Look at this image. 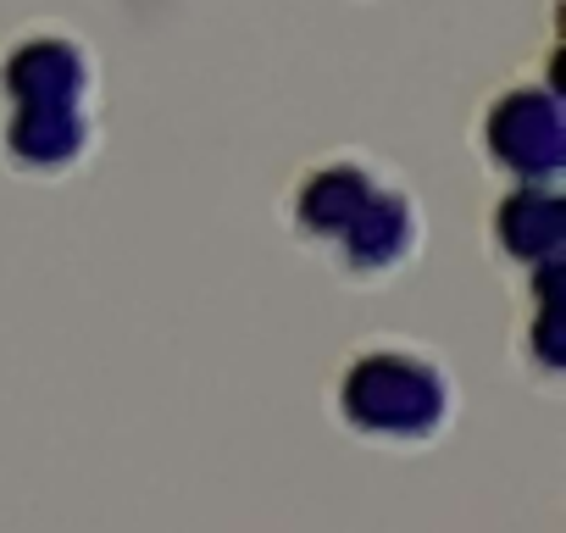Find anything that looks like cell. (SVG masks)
<instances>
[{
  "label": "cell",
  "mask_w": 566,
  "mask_h": 533,
  "mask_svg": "<svg viewBox=\"0 0 566 533\" xmlns=\"http://www.w3.org/2000/svg\"><path fill=\"white\" fill-rule=\"evenodd\" d=\"M101 150V56L90 34L40 18L0 45V167L62 184Z\"/></svg>",
  "instance_id": "2"
},
{
  "label": "cell",
  "mask_w": 566,
  "mask_h": 533,
  "mask_svg": "<svg viewBox=\"0 0 566 533\" xmlns=\"http://www.w3.org/2000/svg\"><path fill=\"white\" fill-rule=\"evenodd\" d=\"M489 255L516 279L555 273L560 261V189L555 184H505L489 211Z\"/></svg>",
  "instance_id": "5"
},
{
  "label": "cell",
  "mask_w": 566,
  "mask_h": 533,
  "mask_svg": "<svg viewBox=\"0 0 566 533\" xmlns=\"http://www.w3.org/2000/svg\"><path fill=\"white\" fill-rule=\"evenodd\" d=\"M472 150L505 184H555L566 150V117L555 79H505L472 117Z\"/></svg>",
  "instance_id": "4"
},
{
  "label": "cell",
  "mask_w": 566,
  "mask_h": 533,
  "mask_svg": "<svg viewBox=\"0 0 566 533\" xmlns=\"http://www.w3.org/2000/svg\"><path fill=\"white\" fill-rule=\"evenodd\" d=\"M277 222L290 244L323 261L345 290H384L406 279L428 244L422 195L367 145H328L306 156L277 195Z\"/></svg>",
  "instance_id": "1"
},
{
  "label": "cell",
  "mask_w": 566,
  "mask_h": 533,
  "mask_svg": "<svg viewBox=\"0 0 566 533\" xmlns=\"http://www.w3.org/2000/svg\"><path fill=\"white\" fill-rule=\"evenodd\" d=\"M328 417L367 450L417 456L444 445L461 417V378L450 356L411 334L356 339L328 378Z\"/></svg>",
  "instance_id": "3"
},
{
  "label": "cell",
  "mask_w": 566,
  "mask_h": 533,
  "mask_svg": "<svg viewBox=\"0 0 566 533\" xmlns=\"http://www.w3.org/2000/svg\"><path fill=\"white\" fill-rule=\"evenodd\" d=\"M522 301L527 312L516 317V367L533 378V384H555L560 378V345H555V273H538V279H522Z\"/></svg>",
  "instance_id": "6"
}]
</instances>
